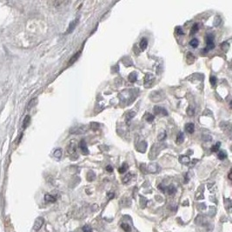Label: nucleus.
<instances>
[{
	"label": "nucleus",
	"instance_id": "1",
	"mask_svg": "<svg viewBox=\"0 0 232 232\" xmlns=\"http://www.w3.org/2000/svg\"><path fill=\"white\" fill-rule=\"evenodd\" d=\"M206 44H207L206 49H207L208 51L214 49L215 44H214V36L212 34H208V35L206 36Z\"/></svg>",
	"mask_w": 232,
	"mask_h": 232
},
{
	"label": "nucleus",
	"instance_id": "2",
	"mask_svg": "<svg viewBox=\"0 0 232 232\" xmlns=\"http://www.w3.org/2000/svg\"><path fill=\"white\" fill-rule=\"evenodd\" d=\"M87 127L85 126H78V127H74L70 130V133L71 134H84L87 131Z\"/></svg>",
	"mask_w": 232,
	"mask_h": 232
},
{
	"label": "nucleus",
	"instance_id": "3",
	"mask_svg": "<svg viewBox=\"0 0 232 232\" xmlns=\"http://www.w3.org/2000/svg\"><path fill=\"white\" fill-rule=\"evenodd\" d=\"M44 218L43 217H37L36 220H35V223H34V226H33V230L35 231H38L41 228H42L43 224H44Z\"/></svg>",
	"mask_w": 232,
	"mask_h": 232
},
{
	"label": "nucleus",
	"instance_id": "4",
	"mask_svg": "<svg viewBox=\"0 0 232 232\" xmlns=\"http://www.w3.org/2000/svg\"><path fill=\"white\" fill-rule=\"evenodd\" d=\"M154 112L156 115H162V116H168V112L160 106H155L154 107Z\"/></svg>",
	"mask_w": 232,
	"mask_h": 232
},
{
	"label": "nucleus",
	"instance_id": "5",
	"mask_svg": "<svg viewBox=\"0 0 232 232\" xmlns=\"http://www.w3.org/2000/svg\"><path fill=\"white\" fill-rule=\"evenodd\" d=\"M79 147H80L81 150H82V152H83L84 155L89 154L88 148H87V144H86V142H85L84 140H81V142H80V144H79Z\"/></svg>",
	"mask_w": 232,
	"mask_h": 232
},
{
	"label": "nucleus",
	"instance_id": "6",
	"mask_svg": "<svg viewBox=\"0 0 232 232\" xmlns=\"http://www.w3.org/2000/svg\"><path fill=\"white\" fill-rule=\"evenodd\" d=\"M148 171L150 173H156L158 171V165L157 163H150L148 165Z\"/></svg>",
	"mask_w": 232,
	"mask_h": 232
},
{
	"label": "nucleus",
	"instance_id": "7",
	"mask_svg": "<svg viewBox=\"0 0 232 232\" xmlns=\"http://www.w3.org/2000/svg\"><path fill=\"white\" fill-rule=\"evenodd\" d=\"M76 149H77V146H76L75 142H71V143L69 144L68 148H67V151H68V153L69 154H74L75 152H76Z\"/></svg>",
	"mask_w": 232,
	"mask_h": 232
},
{
	"label": "nucleus",
	"instance_id": "8",
	"mask_svg": "<svg viewBox=\"0 0 232 232\" xmlns=\"http://www.w3.org/2000/svg\"><path fill=\"white\" fill-rule=\"evenodd\" d=\"M78 19H75L74 21H72V22L70 23L69 28H68V30H67V33L72 32L74 31L75 27H76V26H77V24H78Z\"/></svg>",
	"mask_w": 232,
	"mask_h": 232
},
{
	"label": "nucleus",
	"instance_id": "9",
	"mask_svg": "<svg viewBox=\"0 0 232 232\" xmlns=\"http://www.w3.org/2000/svg\"><path fill=\"white\" fill-rule=\"evenodd\" d=\"M44 201L46 203H55L57 201V198L54 196L51 195V194H45V196H44Z\"/></svg>",
	"mask_w": 232,
	"mask_h": 232
},
{
	"label": "nucleus",
	"instance_id": "10",
	"mask_svg": "<svg viewBox=\"0 0 232 232\" xmlns=\"http://www.w3.org/2000/svg\"><path fill=\"white\" fill-rule=\"evenodd\" d=\"M185 130L188 133L192 134L194 132V130H195V126H194V124L192 123H189V124H187L185 125Z\"/></svg>",
	"mask_w": 232,
	"mask_h": 232
},
{
	"label": "nucleus",
	"instance_id": "11",
	"mask_svg": "<svg viewBox=\"0 0 232 232\" xmlns=\"http://www.w3.org/2000/svg\"><path fill=\"white\" fill-rule=\"evenodd\" d=\"M147 45H148V41H147V39L146 38H142L141 39V41H140V49L142 50V51H144L146 48H147Z\"/></svg>",
	"mask_w": 232,
	"mask_h": 232
},
{
	"label": "nucleus",
	"instance_id": "12",
	"mask_svg": "<svg viewBox=\"0 0 232 232\" xmlns=\"http://www.w3.org/2000/svg\"><path fill=\"white\" fill-rule=\"evenodd\" d=\"M166 190H167L169 195H173V194H175L176 192V187L174 185H170L169 187H166Z\"/></svg>",
	"mask_w": 232,
	"mask_h": 232
},
{
	"label": "nucleus",
	"instance_id": "13",
	"mask_svg": "<svg viewBox=\"0 0 232 232\" xmlns=\"http://www.w3.org/2000/svg\"><path fill=\"white\" fill-rule=\"evenodd\" d=\"M179 161L182 163H183V164H188L189 162H190V159L189 158V157H187V156H182L179 158Z\"/></svg>",
	"mask_w": 232,
	"mask_h": 232
},
{
	"label": "nucleus",
	"instance_id": "14",
	"mask_svg": "<svg viewBox=\"0 0 232 232\" xmlns=\"http://www.w3.org/2000/svg\"><path fill=\"white\" fill-rule=\"evenodd\" d=\"M183 140H184V135H183V132H180V133L178 134V136H177V137H176V144H182V143L183 142Z\"/></svg>",
	"mask_w": 232,
	"mask_h": 232
},
{
	"label": "nucleus",
	"instance_id": "15",
	"mask_svg": "<svg viewBox=\"0 0 232 232\" xmlns=\"http://www.w3.org/2000/svg\"><path fill=\"white\" fill-rule=\"evenodd\" d=\"M153 79H154L153 75L150 74V73H149V74L146 75V77H145V79H144V83H145V84L151 83V82L153 81Z\"/></svg>",
	"mask_w": 232,
	"mask_h": 232
},
{
	"label": "nucleus",
	"instance_id": "16",
	"mask_svg": "<svg viewBox=\"0 0 232 232\" xmlns=\"http://www.w3.org/2000/svg\"><path fill=\"white\" fill-rule=\"evenodd\" d=\"M128 164L126 163V162H124L123 164H122V166H121L120 168H119V170H118V171H119V173H121V174H124V172H126V171L128 170Z\"/></svg>",
	"mask_w": 232,
	"mask_h": 232
},
{
	"label": "nucleus",
	"instance_id": "17",
	"mask_svg": "<svg viewBox=\"0 0 232 232\" xmlns=\"http://www.w3.org/2000/svg\"><path fill=\"white\" fill-rule=\"evenodd\" d=\"M121 227H122V229H123V230H124L125 232L131 231V227L130 226V224H128V223H123L122 224H121Z\"/></svg>",
	"mask_w": 232,
	"mask_h": 232
},
{
	"label": "nucleus",
	"instance_id": "18",
	"mask_svg": "<svg viewBox=\"0 0 232 232\" xmlns=\"http://www.w3.org/2000/svg\"><path fill=\"white\" fill-rule=\"evenodd\" d=\"M137 73L132 72V73H130V74L129 75V80H130V82H131V83H135V82L137 81Z\"/></svg>",
	"mask_w": 232,
	"mask_h": 232
},
{
	"label": "nucleus",
	"instance_id": "19",
	"mask_svg": "<svg viewBox=\"0 0 232 232\" xmlns=\"http://www.w3.org/2000/svg\"><path fill=\"white\" fill-rule=\"evenodd\" d=\"M30 122H31V116H25V118L23 119V129H25L27 126L30 124Z\"/></svg>",
	"mask_w": 232,
	"mask_h": 232
},
{
	"label": "nucleus",
	"instance_id": "20",
	"mask_svg": "<svg viewBox=\"0 0 232 232\" xmlns=\"http://www.w3.org/2000/svg\"><path fill=\"white\" fill-rule=\"evenodd\" d=\"M136 115V112H129L127 114H126V122H129Z\"/></svg>",
	"mask_w": 232,
	"mask_h": 232
},
{
	"label": "nucleus",
	"instance_id": "21",
	"mask_svg": "<svg viewBox=\"0 0 232 232\" xmlns=\"http://www.w3.org/2000/svg\"><path fill=\"white\" fill-rule=\"evenodd\" d=\"M80 54H81L80 52H78V53H76L74 56H73L72 57H71V58H70V62H69V64H70V65H72V64H74L75 62L78 60V58L79 56H80Z\"/></svg>",
	"mask_w": 232,
	"mask_h": 232
},
{
	"label": "nucleus",
	"instance_id": "22",
	"mask_svg": "<svg viewBox=\"0 0 232 232\" xmlns=\"http://www.w3.org/2000/svg\"><path fill=\"white\" fill-rule=\"evenodd\" d=\"M198 44H199V41H198V39H196V38H193V39L190 42V45L193 47V48L197 47L198 46Z\"/></svg>",
	"mask_w": 232,
	"mask_h": 232
},
{
	"label": "nucleus",
	"instance_id": "23",
	"mask_svg": "<svg viewBox=\"0 0 232 232\" xmlns=\"http://www.w3.org/2000/svg\"><path fill=\"white\" fill-rule=\"evenodd\" d=\"M220 146H221V143H220V142H217V144L211 147L210 150H211V151H213V152H217L218 150H219V148H220Z\"/></svg>",
	"mask_w": 232,
	"mask_h": 232
},
{
	"label": "nucleus",
	"instance_id": "24",
	"mask_svg": "<svg viewBox=\"0 0 232 232\" xmlns=\"http://www.w3.org/2000/svg\"><path fill=\"white\" fill-rule=\"evenodd\" d=\"M131 177H132L131 173H128V174H126L125 176L123 178V182H124V183H128V182L130 181V179H131Z\"/></svg>",
	"mask_w": 232,
	"mask_h": 232
},
{
	"label": "nucleus",
	"instance_id": "25",
	"mask_svg": "<svg viewBox=\"0 0 232 232\" xmlns=\"http://www.w3.org/2000/svg\"><path fill=\"white\" fill-rule=\"evenodd\" d=\"M218 158L220 159V160H223V159H225V158H227V154L226 152H224V151H219L217 154Z\"/></svg>",
	"mask_w": 232,
	"mask_h": 232
},
{
	"label": "nucleus",
	"instance_id": "26",
	"mask_svg": "<svg viewBox=\"0 0 232 232\" xmlns=\"http://www.w3.org/2000/svg\"><path fill=\"white\" fill-rule=\"evenodd\" d=\"M54 157L57 158H60L62 157V150L61 149H57L54 151Z\"/></svg>",
	"mask_w": 232,
	"mask_h": 232
},
{
	"label": "nucleus",
	"instance_id": "27",
	"mask_svg": "<svg viewBox=\"0 0 232 232\" xmlns=\"http://www.w3.org/2000/svg\"><path fill=\"white\" fill-rule=\"evenodd\" d=\"M198 32V24L197 23H194L192 28H191V31H190V33L191 34H195L196 32Z\"/></svg>",
	"mask_w": 232,
	"mask_h": 232
},
{
	"label": "nucleus",
	"instance_id": "28",
	"mask_svg": "<svg viewBox=\"0 0 232 232\" xmlns=\"http://www.w3.org/2000/svg\"><path fill=\"white\" fill-rule=\"evenodd\" d=\"M82 230H83V232H92V229L89 224H85Z\"/></svg>",
	"mask_w": 232,
	"mask_h": 232
},
{
	"label": "nucleus",
	"instance_id": "29",
	"mask_svg": "<svg viewBox=\"0 0 232 232\" xmlns=\"http://www.w3.org/2000/svg\"><path fill=\"white\" fill-rule=\"evenodd\" d=\"M165 137H166V132H165V131H162L160 134L158 135V140H159V141L164 140L165 139Z\"/></svg>",
	"mask_w": 232,
	"mask_h": 232
},
{
	"label": "nucleus",
	"instance_id": "30",
	"mask_svg": "<svg viewBox=\"0 0 232 232\" xmlns=\"http://www.w3.org/2000/svg\"><path fill=\"white\" fill-rule=\"evenodd\" d=\"M209 82H210V84H211L212 86H215L216 84H217V78L215 76H211L210 78H209Z\"/></svg>",
	"mask_w": 232,
	"mask_h": 232
},
{
	"label": "nucleus",
	"instance_id": "31",
	"mask_svg": "<svg viewBox=\"0 0 232 232\" xmlns=\"http://www.w3.org/2000/svg\"><path fill=\"white\" fill-rule=\"evenodd\" d=\"M154 118H155V116L149 113V114H147V116H146V121L149 122V123H151V122L154 121Z\"/></svg>",
	"mask_w": 232,
	"mask_h": 232
},
{
	"label": "nucleus",
	"instance_id": "32",
	"mask_svg": "<svg viewBox=\"0 0 232 232\" xmlns=\"http://www.w3.org/2000/svg\"><path fill=\"white\" fill-rule=\"evenodd\" d=\"M176 32L177 35H179V36H183L184 35V32L182 31V29L180 27H176Z\"/></svg>",
	"mask_w": 232,
	"mask_h": 232
},
{
	"label": "nucleus",
	"instance_id": "33",
	"mask_svg": "<svg viewBox=\"0 0 232 232\" xmlns=\"http://www.w3.org/2000/svg\"><path fill=\"white\" fill-rule=\"evenodd\" d=\"M36 102H37V99H36V98H34V99H32V100L31 102L29 103L28 110H30V109H31L32 107L34 106V103H36Z\"/></svg>",
	"mask_w": 232,
	"mask_h": 232
},
{
	"label": "nucleus",
	"instance_id": "34",
	"mask_svg": "<svg viewBox=\"0 0 232 232\" xmlns=\"http://www.w3.org/2000/svg\"><path fill=\"white\" fill-rule=\"evenodd\" d=\"M158 189L160 191H162V192H165L166 191V187L164 185H162V184H159L158 185Z\"/></svg>",
	"mask_w": 232,
	"mask_h": 232
},
{
	"label": "nucleus",
	"instance_id": "35",
	"mask_svg": "<svg viewBox=\"0 0 232 232\" xmlns=\"http://www.w3.org/2000/svg\"><path fill=\"white\" fill-rule=\"evenodd\" d=\"M220 23H221V19H220V18H218V17H217L216 19H215V23H214V24H215L216 26H217L218 24H220Z\"/></svg>",
	"mask_w": 232,
	"mask_h": 232
},
{
	"label": "nucleus",
	"instance_id": "36",
	"mask_svg": "<svg viewBox=\"0 0 232 232\" xmlns=\"http://www.w3.org/2000/svg\"><path fill=\"white\" fill-rule=\"evenodd\" d=\"M203 138H204V141H211L212 140V137L209 136H204Z\"/></svg>",
	"mask_w": 232,
	"mask_h": 232
},
{
	"label": "nucleus",
	"instance_id": "37",
	"mask_svg": "<svg viewBox=\"0 0 232 232\" xmlns=\"http://www.w3.org/2000/svg\"><path fill=\"white\" fill-rule=\"evenodd\" d=\"M187 113H188V115H189V116H192V115L194 114V112H193V110H192V109L189 108V109H188V111H187Z\"/></svg>",
	"mask_w": 232,
	"mask_h": 232
},
{
	"label": "nucleus",
	"instance_id": "38",
	"mask_svg": "<svg viewBox=\"0 0 232 232\" xmlns=\"http://www.w3.org/2000/svg\"><path fill=\"white\" fill-rule=\"evenodd\" d=\"M106 171L109 172L113 171V168H112V165H108V166H106Z\"/></svg>",
	"mask_w": 232,
	"mask_h": 232
},
{
	"label": "nucleus",
	"instance_id": "39",
	"mask_svg": "<svg viewBox=\"0 0 232 232\" xmlns=\"http://www.w3.org/2000/svg\"><path fill=\"white\" fill-rule=\"evenodd\" d=\"M108 196H109L110 199H112L114 197V194L113 193H108Z\"/></svg>",
	"mask_w": 232,
	"mask_h": 232
},
{
	"label": "nucleus",
	"instance_id": "40",
	"mask_svg": "<svg viewBox=\"0 0 232 232\" xmlns=\"http://www.w3.org/2000/svg\"><path fill=\"white\" fill-rule=\"evenodd\" d=\"M229 178H230V179H231V176H230V172L229 173Z\"/></svg>",
	"mask_w": 232,
	"mask_h": 232
}]
</instances>
